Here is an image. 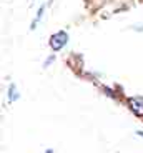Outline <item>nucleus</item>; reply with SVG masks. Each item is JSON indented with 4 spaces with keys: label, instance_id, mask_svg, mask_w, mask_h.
<instances>
[{
    "label": "nucleus",
    "instance_id": "obj_3",
    "mask_svg": "<svg viewBox=\"0 0 143 153\" xmlns=\"http://www.w3.org/2000/svg\"><path fill=\"white\" fill-rule=\"evenodd\" d=\"M50 4H52V0H48L47 4H42V5L39 7V10H37V13H35L33 20H32V23H30V32H35V30H37L39 23L42 22L43 15H45V12H47V8H48V5H50Z\"/></svg>",
    "mask_w": 143,
    "mask_h": 153
},
{
    "label": "nucleus",
    "instance_id": "obj_1",
    "mask_svg": "<svg viewBox=\"0 0 143 153\" xmlns=\"http://www.w3.org/2000/svg\"><path fill=\"white\" fill-rule=\"evenodd\" d=\"M68 40H70V35L67 30H58L55 32V33L50 35V38H48V47H50L52 52H60V50H63L67 45H68Z\"/></svg>",
    "mask_w": 143,
    "mask_h": 153
},
{
    "label": "nucleus",
    "instance_id": "obj_4",
    "mask_svg": "<svg viewBox=\"0 0 143 153\" xmlns=\"http://www.w3.org/2000/svg\"><path fill=\"white\" fill-rule=\"evenodd\" d=\"M7 98H8L10 103H15L17 100L20 98V92H19V88H17V85L13 83V82H12L7 88Z\"/></svg>",
    "mask_w": 143,
    "mask_h": 153
},
{
    "label": "nucleus",
    "instance_id": "obj_7",
    "mask_svg": "<svg viewBox=\"0 0 143 153\" xmlns=\"http://www.w3.org/2000/svg\"><path fill=\"white\" fill-rule=\"evenodd\" d=\"M132 30L133 32H143V23H135V25H132Z\"/></svg>",
    "mask_w": 143,
    "mask_h": 153
},
{
    "label": "nucleus",
    "instance_id": "obj_5",
    "mask_svg": "<svg viewBox=\"0 0 143 153\" xmlns=\"http://www.w3.org/2000/svg\"><path fill=\"white\" fill-rule=\"evenodd\" d=\"M55 62V53H52V55H48V57L45 58V62H43V68H48V67L52 65Z\"/></svg>",
    "mask_w": 143,
    "mask_h": 153
},
{
    "label": "nucleus",
    "instance_id": "obj_9",
    "mask_svg": "<svg viewBox=\"0 0 143 153\" xmlns=\"http://www.w3.org/2000/svg\"><path fill=\"white\" fill-rule=\"evenodd\" d=\"M45 153H53V150H50V148H48V150H47Z\"/></svg>",
    "mask_w": 143,
    "mask_h": 153
},
{
    "label": "nucleus",
    "instance_id": "obj_8",
    "mask_svg": "<svg viewBox=\"0 0 143 153\" xmlns=\"http://www.w3.org/2000/svg\"><path fill=\"white\" fill-rule=\"evenodd\" d=\"M136 135H138V137H142V138H143V131H142V130H136Z\"/></svg>",
    "mask_w": 143,
    "mask_h": 153
},
{
    "label": "nucleus",
    "instance_id": "obj_2",
    "mask_svg": "<svg viewBox=\"0 0 143 153\" xmlns=\"http://www.w3.org/2000/svg\"><path fill=\"white\" fill-rule=\"evenodd\" d=\"M128 108L136 115V117H142L143 118V97H132V98L127 100Z\"/></svg>",
    "mask_w": 143,
    "mask_h": 153
},
{
    "label": "nucleus",
    "instance_id": "obj_6",
    "mask_svg": "<svg viewBox=\"0 0 143 153\" xmlns=\"http://www.w3.org/2000/svg\"><path fill=\"white\" fill-rule=\"evenodd\" d=\"M103 93L107 97H110V98H118V95H115V92H113L112 88H108V87H103Z\"/></svg>",
    "mask_w": 143,
    "mask_h": 153
}]
</instances>
